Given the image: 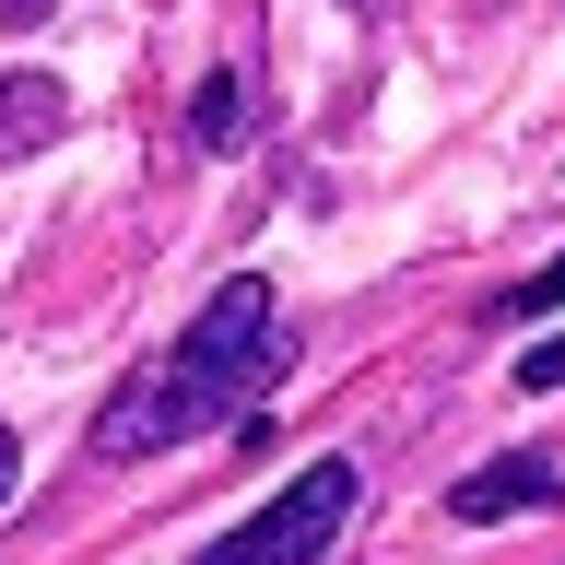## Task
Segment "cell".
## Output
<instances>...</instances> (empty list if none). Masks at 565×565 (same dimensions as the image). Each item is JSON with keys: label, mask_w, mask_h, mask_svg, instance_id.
Listing matches in <instances>:
<instances>
[{"label": "cell", "mask_w": 565, "mask_h": 565, "mask_svg": "<svg viewBox=\"0 0 565 565\" xmlns=\"http://www.w3.org/2000/svg\"><path fill=\"white\" fill-rule=\"evenodd\" d=\"M530 507H565V471L554 459H483V471H459L448 483V519L459 530H494V519H530Z\"/></svg>", "instance_id": "3957f363"}, {"label": "cell", "mask_w": 565, "mask_h": 565, "mask_svg": "<svg viewBox=\"0 0 565 565\" xmlns=\"http://www.w3.org/2000/svg\"><path fill=\"white\" fill-rule=\"evenodd\" d=\"M47 12H60V0H0V24H47Z\"/></svg>", "instance_id": "9c48e42d"}, {"label": "cell", "mask_w": 565, "mask_h": 565, "mask_svg": "<svg viewBox=\"0 0 565 565\" xmlns=\"http://www.w3.org/2000/svg\"><path fill=\"white\" fill-rule=\"evenodd\" d=\"M342 12H377V0H342Z\"/></svg>", "instance_id": "30bf717a"}, {"label": "cell", "mask_w": 565, "mask_h": 565, "mask_svg": "<svg viewBox=\"0 0 565 565\" xmlns=\"http://www.w3.org/2000/svg\"><path fill=\"white\" fill-rule=\"evenodd\" d=\"M71 130V83L60 71H0V166L12 153H47Z\"/></svg>", "instance_id": "277c9868"}, {"label": "cell", "mask_w": 565, "mask_h": 565, "mask_svg": "<svg viewBox=\"0 0 565 565\" xmlns=\"http://www.w3.org/2000/svg\"><path fill=\"white\" fill-rule=\"evenodd\" d=\"M353 494H365V471H353V459H307V471H295V483H271L236 530H224V542H201V565H318L330 542H342Z\"/></svg>", "instance_id": "7a4b0ae2"}, {"label": "cell", "mask_w": 565, "mask_h": 565, "mask_svg": "<svg viewBox=\"0 0 565 565\" xmlns=\"http://www.w3.org/2000/svg\"><path fill=\"white\" fill-rule=\"evenodd\" d=\"M271 377H282L271 271H236V282H212V307L166 342V365H141V377L95 413L83 459H95V471H141V459H166V448H201V436H224V424L259 413Z\"/></svg>", "instance_id": "6da1fadb"}, {"label": "cell", "mask_w": 565, "mask_h": 565, "mask_svg": "<svg viewBox=\"0 0 565 565\" xmlns=\"http://www.w3.org/2000/svg\"><path fill=\"white\" fill-rule=\"evenodd\" d=\"M519 388H565V330H554V342H530V353H519Z\"/></svg>", "instance_id": "52a82bcc"}, {"label": "cell", "mask_w": 565, "mask_h": 565, "mask_svg": "<svg viewBox=\"0 0 565 565\" xmlns=\"http://www.w3.org/2000/svg\"><path fill=\"white\" fill-rule=\"evenodd\" d=\"M12 483H24V436L0 424V507H12Z\"/></svg>", "instance_id": "ba28073f"}, {"label": "cell", "mask_w": 565, "mask_h": 565, "mask_svg": "<svg viewBox=\"0 0 565 565\" xmlns=\"http://www.w3.org/2000/svg\"><path fill=\"white\" fill-rule=\"evenodd\" d=\"M189 141H201V153H236V141H247V71H201V95H189Z\"/></svg>", "instance_id": "5b68a950"}, {"label": "cell", "mask_w": 565, "mask_h": 565, "mask_svg": "<svg viewBox=\"0 0 565 565\" xmlns=\"http://www.w3.org/2000/svg\"><path fill=\"white\" fill-rule=\"evenodd\" d=\"M554 307H565V259H542L530 282H507V295H494V318H554Z\"/></svg>", "instance_id": "8992f818"}]
</instances>
